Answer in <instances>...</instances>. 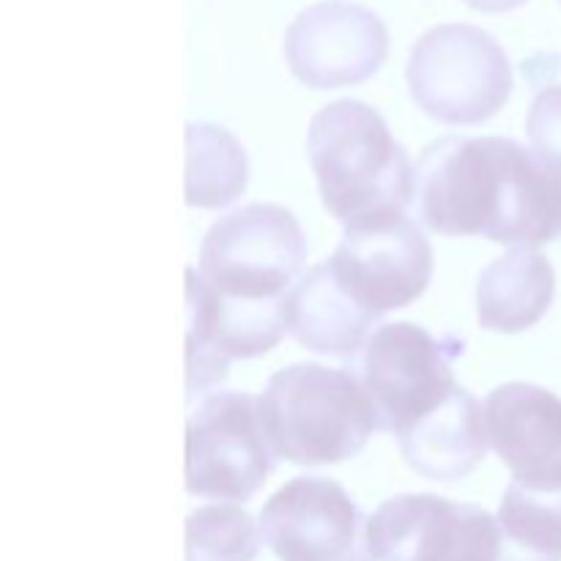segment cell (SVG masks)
Returning a JSON list of instances; mask_svg holds the SVG:
<instances>
[{
	"label": "cell",
	"mask_w": 561,
	"mask_h": 561,
	"mask_svg": "<svg viewBox=\"0 0 561 561\" xmlns=\"http://www.w3.org/2000/svg\"><path fill=\"white\" fill-rule=\"evenodd\" d=\"M414 208L438 236L535 250L561 236L559 175L510 137H442L416 162Z\"/></svg>",
	"instance_id": "1"
},
{
	"label": "cell",
	"mask_w": 561,
	"mask_h": 561,
	"mask_svg": "<svg viewBox=\"0 0 561 561\" xmlns=\"http://www.w3.org/2000/svg\"><path fill=\"white\" fill-rule=\"evenodd\" d=\"M307 157L323 208L345 228L405 214L414 203V162L370 104L340 99L318 110L307 131Z\"/></svg>",
	"instance_id": "2"
},
{
	"label": "cell",
	"mask_w": 561,
	"mask_h": 561,
	"mask_svg": "<svg viewBox=\"0 0 561 561\" xmlns=\"http://www.w3.org/2000/svg\"><path fill=\"white\" fill-rule=\"evenodd\" d=\"M257 411L274 458L296 466L343 463L378 431L354 373L316 362L274 373Z\"/></svg>",
	"instance_id": "3"
},
{
	"label": "cell",
	"mask_w": 561,
	"mask_h": 561,
	"mask_svg": "<svg viewBox=\"0 0 561 561\" xmlns=\"http://www.w3.org/2000/svg\"><path fill=\"white\" fill-rule=\"evenodd\" d=\"M307 252L305 230L288 208L252 203L211 225L197 272L222 299L277 305L299 285Z\"/></svg>",
	"instance_id": "4"
},
{
	"label": "cell",
	"mask_w": 561,
	"mask_h": 561,
	"mask_svg": "<svg viewBox=\"0 0 561 561\" xmlns=\"http://www.w3.org/2000/svg\"><path fill=\"white\" fill-rule=\"evenodd\" d=\"M405 77L416 107L447 126L485 124L513 93V66L504 47L466 22L431 27L411 47Z\"/></svg>",
	"instance_id": "5"
},
{
	"label": "cell",
	"mask_w": 561,
	"mask_h": 561,
	"mask_svg": "<svg viewBox=\"0 0 561 561\" xmlns=\"http://www.w3.org/2000/svg\"><path fill=\"white\" fill-rule=\"evenodd\" d=\"M460 354L463 340L433 337L409 321L383 323L351 356L348 370L376 414L378 431L403 436L458 389L453 362Z\"/></svg>",
	"instance_id": "6"
},
{
	"label": "cell",
	"mask_w": 561,
	"mask_h": 561,
	"mask_svg": "<svg viewBox=\"0 0 561 561\" xmlns=\"http://www.w3.org/2000/svg\"><path fill=\"white\" fill-rule=\"evenodd\" d=\"M257 398L211 392L186 422V493L214 502H250L274 471Z\"/></svg>",
	"instance_id": "7"
},
{
	"label": "cell",
	"mask_w": 561,
	"mask_h": 561,
	"mask_svg": "<svg viewBox=\"0 0 561 561\" xmlns=\"http://www.w3.org/2000/svg\"><path fill=\"white\" fill-rule=\"evenodd\" d=\"M327 263L356 305L383 316L425 294L433 277V247L414 219L394 214L348 225Z\"/></svg>",
	"instance_id": "8"
},
{
	"label": "cell",
	"mask_w": 561,
	"mask_h": 561,
	"mask_svg": "<svg viewBox=\"0 0 561 561\" xmlns=\"http://www.w3.org/2000/svg\"><path fill=\"white\" fill-rule=\"evenodd\" d=\"M376 561H499V520L477 504L433 493L387 499L367 520Z\"/></svg>",
	"instance_id": "9"
},
{
	"label": "cell",
	"mask_w": 561,
	"mask_h": 561,
	"mask_svg": "<svg viewBox=\"0 0 561 561\" xmlns=\"http://www.w3.org/2000/svg\"><path fill=\"white\" fill-rule=\"evenodd\" d=\"M367 520L343 485L296 477L261 510V540L279 561H376Z\"/></svg>",
	"instance_id": "10"
},
{
	"label": "cell",
	"mask_w": 561,
	"mask_h": 561,
	"mask_svg": "<svg viewBox=\"0 0 561 561\" xmlns=\"http://www.w3.org/2000/svg\"><path fill=\"white\" fill-rule=\"evenodd\" d=\"M285 60L299 82L316 91L359 85L383 66L389 33L381 16L343 0L316 3L285 31Z\"/></svg>",
	"instance_id": "11"
},
{
	"label": "cell",
	"mask_w": 561,
	"mask_h": 561,
	"mask_svg": "<svg viewBox=\"0 0 561 561\" xmlns=\"http://www.w3.org/2000/svg\"><path fill=\"white\" fill-rule=\"evenodd\" d=\"M488 442L531 491H561V398L537 383H502L485 400Z\"/></svg>",
	"instance_id": "12"
},
{
	"label": "cell",
	"mask_w": 561,
	"mask_h": 561,
	"mask_svg": "<svg viewBox=\"0 0 561 561\" xmlns=\"http://www.w3.org/2000/svg\"><path fill=\"white\" fill-rule=\"evenodd\" d=\"M488 444L485 405L469 389L458 387L400 436V455L425 480L458 482L485 460Z\"/></svg>",
	"instance_id": "13"
},
{
	"label": "cell",
	"mask_w": 561,
	"mask_h": 561,
	"mask_svg": "<svg viewBox=\"0 0 561 561\" xmlns=\"http://www.w3.org/2000/svg\"><path fill=\"white\" fill-rule=\"evenodd\" d=\"M378 318L340 288L329 263L310 268L290 290L288 332L312 354L354 356L367 343Z\"/></svg>",
	"instance_id": "14"
},
{
	"label": "cell",
	"mask_w": 561,
	"mask_h": 561,
	"mask_svg": "<svg viewBox=\"0 0 561 561\" xmlns=\"http://www.w3.org/2000/svg\"><path fill=\"white\" fill-rule=\"evenodd\" d=\"M557 272L537 250H513L482 268L477 321L488 332L518 334L537 327L553 305Z\"/></svg>",
	"instance_id": "15"
},
{
	"label": "cell",
	"mask_w": 561,
	"mask_h": 561,
	"mask_svg": "<svg viewBox=\"0 0 561 561\" xmlns=\"http://www.w3.org/2000/svg\"><path fill=\"white\" fill-rule=\"evenodd\" d=\"M250 162L241 142L214 124L186 126V206L222 208L244 195Z\"/></svg>",
	"instance_id": "16"
},
{
	"label": "cell",
	"mask_w": 561,
	"mask_h": 561,
	"mask_svg": "<svg viewBox=\"0 0 561 561\" xmlns=\"http://www.w3.org/2000/svg\"><path fill=\"white\" fill-rule=\"evenodd\" d=\"M499 561H561V491L510 482L499 504Z\"/></svg>",
	"instance_id": "17"
},
{
	"label": "cell",
	"mask_w": 561,
	"mask_h": 561,
	"mask_svg": "<svg viewBox=\"0 0 561 561\" xmlns=\"http://www.w3.org/2000/svg\"><path fill=\"white\" fill-rule=\"evenodd\" d=\"M261 526L241 507L211 504L186 518V561H255Z\"/></svg>",
	"instance_id": "18"
},
{
	"label": "cell",
	"mask_w": 561,
	"mask_h": 561,
	"mask_svg": "<svg viewBox=\"0 0 561 561\" xmlns=\"http://www.w3.org/2000/svg\"><path fill=\"white\" fill-rule=\"evenodd\" d=\"M531 151L561 175V85L537 93L526 118Z\"/></svg>",
	"instance_id": "19"
},
{
	"label": "cell",
	"mask_w": 561,
	"mask_h": 561,
	"mask_svg": "<svg viewBox=\"0 0 561 561\" xmlns=\"http://www.w3.org/2000/svg\"><path fill=\"white\" fill-rule=\"evenodd\" d=\"M471 9L477 11H488V14H496V11H510V9H518L520 3L526 0H466Z\"/></svg>",
	"instance_id": "20"
}]
</instances>
